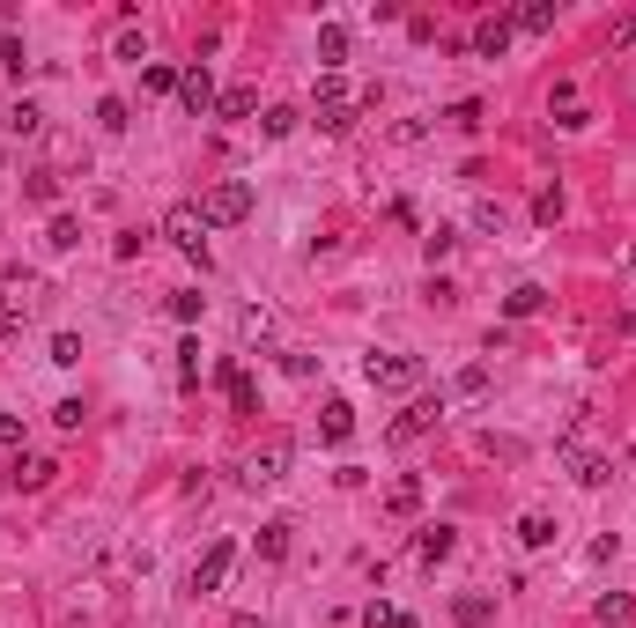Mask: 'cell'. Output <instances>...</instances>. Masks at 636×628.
<instances>
[{
  "label": "cell",
  "mask_w": 636,
  "mask_h": 628,
  "mask_svg": "<svg viewBox=\"0 0 636 628\" xmlns=\"http://www.w3.org/2000/svg\"><path fill=\"white\" fill-rule=\"evenodd\" d=\"M97 126H104V133H126V126H134V111H126V97H104V104H97Z\"/></svg>",
  "instance_id": "obj_29"
},
{
  "label": "cell",
  "mask_w": 636,
  "mask_h": 628,
  "mask_svg": "<svg viewBox=\"0 0 636 628\" xmlns=\"http://www.w3.org/2000/svg\"><path fill=\"white\" fill-rule=\"evenodd\" d=\"M444 126H459V133H474V126H481V97H459L452 111H444Z\"/></svg>",
  "instance_id": "obj_32"
},
{
  "label": "cell",
  "mask_w": 636,
  "mask_h": 628,
  "mask_svg": "<svg viewBox=\"0 0 636 628\" xmlns=\"http://www.w3.org/2000/svg\"><path fill=\"white\" fill-rule=\"evenodd\" d=\"M363 377L378 392H415L422 385V355H363Z\"/></svg>",
  "instance_id": "obj_4"
},
{
  "label": "cell",
  "mask_w": 636,
  "mask_h": 628,
  "mask_svg": "<svg viewBox=\"0 0 636 628\" xmlns=\"http://www.w3.org/2000/svg\"><path fill=\"white\" fill-rule=\"evenodd\" d=\"M82 414H89L82 399H60V407H52V422H60V429H82Z\"/></svg>",
  "instance_id": "obj_41"
},
{
  "label": "cell",
  "mask_w": 636,
  "mask_h": 628,
  "mask_svg": "<svg viewBox=\"0 0 636 628\" xmlns=\"http://www.w3.org/2000/svg\"><path fill=\"white\" fill-rule=\"evenodd\" d=\"M0 444H23V414H0Z\"/></svg>",
  "instance_id": "obj_43"
},
{
  "label": "cell",
  "mask_w": 636,
  "mask_h": 628,
  "mask_svg": "<svg viewBox=\"0 0 636 628\" xmlns=\"http://www.w3.org/2000/svg\"><path fill=\"white\" fill-rule=\"evenodd\" d=\"M222 385H230V407H237V414H252V407H259V392H252V377H245V370H237V363H222Z\"/></svg>",
  "instance_id": "obj_23"
},
{
  "label": "cell",
  "mask_w": 636,
  "mask_h": 628,
  "mask_svg": "<svg viewBox=\"0 0 636 628\" xmlns=\"http://www.w3.org/2000/svg\"><path fill=\"white\" fill-rule=\"evenodd\" d=\"M245 215H252V178H215L208 193H200V222H208V230H237Z\"/></svg>",
  "instance_id": "obj_2"
},
{
  "label": "cell",
  "mask_w": 636,
  "mask_h": 628,
  "mask_svg": "<svg viewBox=\"0 0 636 628\" xmlns=\"http://www.w3.org/2000/svg\"><path fill=\"white\" fill-rule=\"evenodd\" d=\"M437 422H444V399H415V407L392 422V444H415V436H429Z\"/></svg>",
  "instance_id": "obj_9"
},
{
  "label": "cell",
  "mask_w": 636,
  "mask_h": 628,
  "mask_svg": "<svg viewBox=\"0 0 636 628\" xmlns=\"http://www.w3.org/2000/svg\"><path fill=\"white\" fill-rule=\"evenodd\" d=\"M141 89H148V97H171V89H178V67L148 60V67H141Z\"/></svg>",
  "instance_id": "obj_25"
},
{
  "label": "cell",
  "mask_w": 636,
  "mask_h": 628,
  "mask_svg": "<svg viewBox=\"0 0 636 628\" xmlns=\"http://www.w3.org/2000/svg\"><path fill=\"white\" fill-rule=\"evenodd\" d=\"M178 104L193 111V119H208V111H215V74H208V60H193V67L178 74Z\"/></svg>",
  "instance_id": "obj_7"
},
{
  "label": "cell",
  "mask_w": 636,
  "mask_h": 628,
  "mask_svg": "<svg viewBox=\"0 0 636 628\" xmlns=\"http://www.w3.org/2000/svg\"><path fill=\"white\" fill-rule=\"evenodd\" d=\"M540 303H548V289H540V281H518V289L503 296V311H511V318H533Z\"/></svg>",
  "instance_id": "obj_22"
},
{
  "label": "cell",
  "mask_w": 636,
  "mask_h": 628,
  "mask_svg": "<svg viewBox=\"0 0 636 628\" xmlns=\"http://www.w3.org/2000/svg\"><path fill=\"white\" fill-rule=\"evenodd\" d=\"M23 193H30V200H60V178H52V170H37V178H23Z\"/></svg>",
  "instance_id": "obj_39"
},
{
  "label": "cell",
  "mask_w": 636,
  "mask_h": 628,
  "mask_svg": "<svg viewBox=\"0 0 636 628\" xmlns=\"http://www.w3.org/2000/svg\"><path fill=\"white\" fill-rule=\"evenodd\" d=\"M385 510H392V518H415V510H422V481H415V473H407V481H392Z\"/></svg>",
  "instance_id": "obj_20"
},
{
  "label": "cell",
  "mask_w": 636,
  "mask_h": 628,
  "mask_svg": "<svg viewBox=\"0 0 636 628\" xmlns=\"http://www.w3.org/2000/svg\"><path fill=\"white\" fill-rule=\"evenodd\" d=\"M452 392H459V399H481V392H489V370H481V363H474V370H459V377H452Z\"/></svg>",
  "instance_id": "obj_36"
},
{
  "label": "cell",
  "mask_w": 636,
  "mask_h": 628,
  "mask_svg": "<svg viewBox=\"0 0 636 628\" xmlns=\"http://www.w3.org/2000/svg\"><path fill=\"white\" fill-rule=\"evenodd\" d=\"M52 363L74 370V363H82V340H74V333H52Z\"/></svg>",
  "instance_id": "obj_37"
},
{
  "label": "cell",
  "mask_w": 636,
  "mask_h": 628,
  "mask_svg": "<svg viewBox=\"0 0 636 628\" xmlns=\"http://www.w3.org/2000/svg\"><path fill=\"white\" fill-rule=\"evenodd\" d=\"M511 23L526 30V37H548V30H555V0H526V8H518Z\"/></svg>",
  "instance_id": "obj_17"
},
{
  "label": "cell",
  "mask_w": 636,
  "mask_h": 628,
  "mask_svg": "<svg viewBox=\"0 0 636 628\" xmlns=\"http://www.w3.org/2000/svg\"><path fill=\"white\" fill-rule=\"evenodd\" d=\"M289 532H296L289 518H267V525H259V562H282L289 555Z\"/></svg>",
  "instance_id": "obj_16"
},
{
  "label": "cell",
  "mask_w": 636,
  "mask_h": 628,
  "mask_svg": "<svg viewBox=\"0 0 636 628\" xmlns=\"http://www.w3.org/2000/svg\"><path fill=\"white\" fill-rule=\"evenodd\" d=\"M629 473H636V444H629Z\"/></svg>",
  "instance_id": "obj_45"
},
{
  "label": "cell",
  "mask_w": 636,
  "mask_h": 628,
  "mask_svg": "<svg viewBox=\"0 0 636 628\" xmlns=\"http://www.w3.org/2000/svg\"><path fill=\"white\" fill-rule=\"evenodd\" d=\"M452 244H459V230H444V222H437V230H422V252H429V266L452 252Z\"/></svg>",
  "instance_id": "obj_34"
},
{
  "label": "cell",
  "mask_w": 636,
  "mask_h": 628,
  "mask_svg": "<svg viewBox=\"0 0 636 628\" xmlns=\"http://www.w3.org/2000/svg\"><path fill=\"white\" fill-rule=\"evenodd\" d=\"M0 67H8V74H30V52H23V37H15V30H0Z\"/></svg>",
  "instance_id": "obj_30"
},
{
  "label": "cell",
  "mask_w": 636,
  "mask_h": 628,
  "mask_svg": "<svg viewBox=\"0 0 636 628\" xmlns=\"http://www.w3.org/2000/svg\"><path fill=\"white\" fill-rule=\"evenodd\" d=\"M230 562H237V540H215L208 555L193 562V592H222V577H230Z\"/></svg>",
  "instance_id": "obj_8"
},
{
  "label": "cell",
  "mask_w": 636,
  "mask_h": 628,
  "mask_svg": "<svg viewBox=\"0 0 636 628\" xmlns=\"http://www.w3.org/2000/svg\"><path fill=\"white\" fill-rule=\"evenodd\" d=\"M629 266H636V252H629Z\"/></svg>",
  "instance_id": "obj_46"
},
{
  "label": "cell",
  "mask_w": 636,
  "mask_h": 628,
  "mask_svg": "<svg viewBox=\"0 0 636 628\" xmlns=\"http://www.w3.org/2000/svg\"><path fill=\"white\" fill-rule=\"evenodd\" d=\"M178 385H200V340L193 333L178 340Z\"/></svg>",
  "instance_id": "obj_31"
},
{
  "label": "cell",
  "mask_w": 636,
  "mask_h": 628,
  "mask_svg": "<svg viewBox=\"0 0 636 628\" xmlns=\"http://www.w3.org/2000/svg\"><path fill=\"white\" fill-rule=\"evenodd\" d=\"M607 45H614V52H636V15H622V23L607 30Z\"/></svg>",
  "instance_id": "obj_40"
},
{
  "label": "cell",
  "mask_w": 636,
  "mask_h": 628,
  "mask_svg": "<svg viewBox=\"0 0 636 628\" xmlns=\"http://www.w3.org/2000/svg\"><path fill=\"white\" fill-rule=\"evenodd\" d=\"M52 473H60L52 459H15V466H8V481H15V488H52Z\"/></svg>",
  "instance_id": "obj_19"
},
{
  "label": "cell",
  "mask_w": 636,
  "mask_h": 628,
  "mask_svg": "<svg viewBox=\"0 0 636 628\" xmlns=\"http://www.w3.org/2000/svg\"><path fill=\"white\" fill-rule=\"evenodd\" d=\"M511 37H518L511 15H481V23H474V52H481V60H503V52H511Z\"/></svg>",
  "instance_id": "obj_10"
},
{
  "label": "cell",
  "mask_w": 636,
  "mask_h": 628,
  "mask_svg": "<svg viewBox=\"0 0 636 628\" xmlns=\"http://www.w3.org/2000/svg\"><path fill=\"white\" fill-rule=\"evenodd\" d=\"M171 318H178V326H200V289H178L171 296Z\"/></svg>",
  "instance_id": "obj_35"
},
{
  "label": "cell",
  "mask_w": 636,
  "mask_h": 628,
  "mask_svg": "<svg viewBox=\"0 0 636 628\" xmlns=\"http://www.w3.org/2000/svg\"><path fill=\"white\" fill-rule=\"evenodd\" d=\"M318 67H326V74H341V67H348V30H341V23L318 30Z\"/></svg>",
  "instance_id": "obj_15"
},
{
  "label": "cell",
  "mask_w": 636,
  "mask_h": 628,
  "mask_svg": "<svg viewBox=\"0 0 636 628\" xmlns=\"http://www.w3.org/2000/svg\"><path fill=\"white\" fill-rule=\"evenodd\" d=\"M452 547H459V532H452V525H422V532H415V562H422V569H437L444 555H452Z\"/></svg>",
  "instance_id": "obj_12"
},
{
  "label": "cell",
  "mask_w": 636,
  "mask_h": 628,
  "mask_svg": "<svg viewBox=\"0 0 636 628\" xmlns=\"http://www.w3.org/2000/svg\"><path fill=\"white\" fill-rule=\"evenodd\" d=\"M533 222H540V230L563 222V185H540V193H533Z\"/></svg>",
  "instance_id": "obj_24"
},
{
  "label": "cell",
  "mask_w": 636,
  "mask_h": 628,
  "mask_svg": "<svg viewBox=\"0 0 636 628\" xmlns=\"http://www.w3.org/2000/svg\"><path fill=\"white\" fill-rule=\"evenodd\" d=\"M363 628H415V621L392 614V606H363Z\"/></svg>",
  "instance_id": "obj_38"
},
{
  "label": "cell",
  "mask_w": 636,
  "mask_h": 628,
  "mask_svg": "<svg viewBox=\"0 0 636 628\" xmlns=\"http://www.w3.org/2000/svg\"><path fill=\"white\" fill-rule=\"evenodd\" d=\"M163 237H171L193 266H208V222H200V200H178L171 215H163Z\"/></svg>",
  "instance_id": "obj_3"
},
{
  "label": "cell",
  "mask_w": 636,
  "mask_h": 628,
  "mask_svg": "<svg viewBox=\"0 0 636 628\" xmlns=\"http://www.w3.org/2000/svg\"><path fill=\"white\" fill-rule=\"evenodd\" d=\"M119 60H148V37L141 30H119Z\"/></svg>",
  "instance_id": "obj_42"
},
{
  "label": "cell",
  "mask_w": 636,
  "mask_h": 628,
  "mask_svg": "<svg viewBox=\"0 0 636 628\" xmlns=\"http://www.w3.org/2000/svg\"><path fill=\"white\" fill-rule=\"evenodd\" d=\"M45 244H52V252H74V244H82V222H74V215H52Z\"/></svg>",
  "instance_id": "obj_27"
},
{
  "label": "cell",
  "mask_w": 636,
  "mask_h": 628,
  "mask_svg": "<svg viewBox=\"0 0 636 628\" xmlns=\"http://www.w3.org/2000/svg\"><path fill=\"white\" fill-rule=\"evenodd\" d=\"M629 614H636V606H629L622 592H607V599H600V628H629Z\"/></svg>",
  "instance_id": "obj_33"
},
{
  "label": "cell",
  "mask_w": 636,
  "mask_h": 628,
  "mask_svg": "<svg viewBox=\"0 0 636 628\" xmlns=\"http://www.w3.org/2000/svg\"><path fill=\"white\" fill-rule=\"evenodd\" d=\"M304 126V111H289V104H274V111H259V133L267 141H289V133Z\"/></svg>",
  "instance_id": "obj_21"
},
{
  "label": "cell",
  "mask_w": 636,
  "mask_h": 628,
  "mask_svg": "<svg viewBox=\"0 0 636 628\" xmlns=\"http://www.w3.org/2000/svg\"><path fill=\"white\" fill-rule=\"evenodd\" d=\"M289 459H296V444H289V436H282V429H274V436H267V444H259V451H252V466H245V481H252V488H274V481H282V473H289Z\"/></svg>",
  "instance_id": "obj_5"
},
{
  "label": "cell",
  "mask_w": 636,
  "mask_h": 628,
  "mask_svg": "<svg viewBox=\"0 0 636 628\" xmlns=\"http://www.w3.org/2000/svg\"><path fill=\"white\" fill-rule=\"evenodd\" d=\"M0 170H8V141H0Z\"/></svg>",
  "instance_id": "obj_44"
},
{
  "label": "cell",
  "mask_w": 636,
  "mask_h": 628,
  "mask_svg": "<svg viewBox=\"0 0 636 628\" xmlns=\"http://www.w3.org/2000/svg\"><path fill=\"white\" fill-rule=\"evenodd\" d=\"M8 133H23V141H30V133H45V111H37V104L23 97V104L8 111Z\"/></svg>",
  "instance_id": "obj_28"
},
{
  "label": "cell",
  "mask_w": 636,
  "mask_h": 628,
  "mask_svg": "<svg viewBox=\"0 0 636 628\" xmlns=\"http://www.w3.org/2000/svg\"><path fill=\"white\" fill-rule=\"evenodd\" d=\"M318 436H326V444H348V436H355V407H348V399H326V414H318Z\"/></svg>",
  "instance_id": "obj_14"
},
{
  "label": "cell",
  "mask_w": 636,
  "mask_h": 628,
  "mask_svg": "<svg viewBox=\"0 0 636 628\" xmlns=\"http://www.w3.org/2000/svg\"><path fill=\"white\" fill-rule=\"evenodd\" d=\"M37 311H45V281H37L30 266H8V274H0V333H23Z\"/></svg>",
  "instance_id": "obj_1"
},
{
  "label": "cell",
  "mask_w": 636,
  "mask_h": 628,
  "mask_svg": "<svg viewBox=\"0 0 636 628\" xmlns=\"http://www.w3.org/2000/svg\"><path fill=\"white\" fill-rule=\"evenodd\" d=\"M563 459H570V481H577V488H607V481H614V459H600V451H577V444H570Z\"/></svg>",
  "instance_id": "obj_11"
},
{
  "label": "cell",
  "mask_w": 636,
  "mask_h": 628,
  "mask_svg": "<svg viewBox=\"0 0 636 628\" xmlns=\"http://www.w3.org/2000/svg\"><path fill=\"white\" fill-rule=\"evenodd\" d=\"M215 111H222V119H245V111H259V89H222Z\"/></svg>",
  "instance_id": "obj_26"
},
{
  "label": "cell",
  "mask_w": 636,
  "mask_h": 628,
  "mask_svg": "<svg viewBox=\"0 0 636 628\" xmlns=\"http://www.w3.org/2000/svg\"><path fill=\"white\" fill-rule=\"evenodd\" d=\"M318 126H326V133H348V126H355V89L341 82V74H326V82H318Z\"/></svg>",
  "instance_id": "obj_6"
},
{
  "label": "cell",
  "mask_w": 636,
  "mask_h": 628,
  "mask_svg": "<svg viewBox=\"0 0 636 628\" xmlns=\"http://www.w3.org/2000/svg\"><path fill=\"white\" fill-rule=\"evenodd\" d=\"M452 621H459V628H489V621H496V599H489V592H459V599H452Z\"/></svg>",
  "instance_id": "obj_13"
},
{
  "label": "cell",
  "mask_w": 636,
  "mask_h": 628,
  "mask_svg": "<svg viewBox=\"0 0 636 628\" xmlns=\"http://www.w3.org/2000/svg\"><path fill=\"white\" fill-rule=\"evenodd\" d=\"M518 547H555V518L548 510H526V518H518Z\"/></svg>",
  "instance_id": "obj_18"
}]
</instances>
